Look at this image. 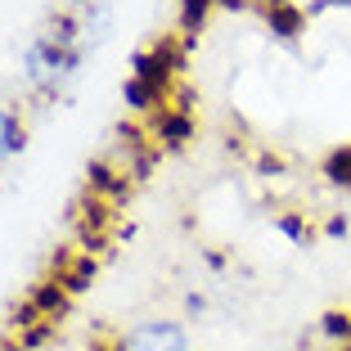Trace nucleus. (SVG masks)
Returning a JSON list of instances; mask_svg holds the SVG:
<instances>
[{"instance_id": "nucleus-13", "label": "nucleus", "mask_w": 351, "mask_h": 351, "mask_svg": "<svg viewBox=\"0 0 351 351\" xmlns=\"http://www.w3.org/2000/svg\"><path fill=\"white\" fill-rule=\"evenodd\" d=\"M275 230L289 239V243H298V248H306L311 239H315V230H311L306 212H284V217H275Z\"/></svg>"}, {"instance_id": "nucleus-17", "label": "nucleus", "mask_w": 351, "mask_h": 351, "mask_svg": "<svg viewBox=\"0 0 351 351\" xmlns=\"http://www.w3.org/2000/svg\"><path fill=\"white\" fill-rule=\"evenodd\" d=\"M36 320H45V315H41V311H36V302H32V298H23L19 306L10 311V329H14V333H23V329H27V324H36Z\"/></svg>"}, {"instance_id": "nucleus-15", "label": "nucleus", "mask_w": 351, "mask_h": 351, "mask_svg": "<svg viewBox=\"0 0 351 351\" xmlns=\"http://www.w3.org/2000/svg\"><path fill=\"white\" fill-rule=\"evenodd\" d=\"M59 324L63 320H36V324H27V329L19 333V351H41L45 342L59 333Z\"/></svg>"}, {"instance_id": "nucleus-19", "label": "nucleus", "mask_w": 351, "mask_h": 351, "mask_svg": "<svg viewBox=\"0 0 351 351\" xmlns=\"http://www.w3.org/2000/svg\"><path fill=\"white\" fill-rule=\"evenodd\" d=\"M329 10H351V0H311L306 19H320V14H329Z\"/></svg>"}, {"instance_id": "nucleus-6", "label": "nucleus", "mask_w": 351, "mask_h": 351, "mask_svg": "<svg viewBox=\"0 0 351 351\" xmlns=\"http://www.w3.org/2000/svg\"><path fill=\"white\" fill-rule=\"evenodd\" d=\"M50 275L77 298V293H86L95 284V275H99V257H90V252H82V248H77V252L63 248L59 257H54V270H50Z\"/></svg>"}, {"instance_id": "nucleus-7", "label": "nucleus", "mask_w": 351, "mask_h": 351, "mask_svg": "<svg viewBox=\"0 0 351 351\" xmlns=\"http://www.w3.org/2000/svg\"><path fill=\"white\" fill-rule=\"evenodd\" d=\"M122 99H126L131 113L149 117V113H158V108L171 104V90H162V86H154V82H140V77H126L122 82Z\"/></svg>"}, {"instance_id": "nucleus-23", "label": "nucleus", "mask_w": 351, "mask_h": 351, "mask_svg": "<svg viewBox=\"0 0 351 351\" xmlns=\"http://www.w3.org/2000/svg\"><path fill=\"white\" fill-rule=\"evenodd\" d=\"M73 5H77V14H82V10H86V5H90V0H73Z\"/></svg>"}, {"instance_id": "nucleus-16", "label": "nucleus", "mask_w": 351, "mask_h": 351, "mask_svg": "<svg viewBox=\"0 0 351 351\" xmlns=\"http://www.w3.org/2000/svg\"><path fill=\"white\" fill-rule=\"evenodd\" d=\"M320 333L329 342H338V347L351 342V311H324L320 315Z\"/></svg>"}, {"instance_id": "nucleus-1", "label": "nucleus", "mask_w": 351, "mask_h": 351, "mask_svg": "<svg viewBox=\"0 0 351 351\" xmlns=\"http://www.w3.org/2000/svg\"><path fill=\"white\" fill-rule=\"evenodd\" d=\"M82 59H86V45H59L45 32H36L23 45V77L41 99H59L63 86L82 73Z\"/></svg>"}, {"instance_id": "nucleus-5", "label": "nucleus", "mask_w": 351, "mask_h": 351, "mask_svg": "<svg viewBox=\"0 0 351 351\" xmlns=\"http://www.w3.org/2000/svg\"><path fill=\"white\" fill-rule=\"evenodd\" d=\"M257 14L275 41H298L306 32V5L298 0H257Z\"/></svg>"}, {"instance_id": "nucleus-12", "label": "nucleus", "mask_w": 351, "mask_h": 351, "mask_svg": "<svg viewBox=\"0 0 351 351\" xmlns=\"http://www.w3.org/2000/svg\"><path fill=\"white\" fill-rule=\"evenodd\" d=\"M45 36L59 45H82V14H54L50 23H45Z\"/></svg>"}, {"instance_id": "nucleus-22", "label": "nucleus", "mask_w": 351, "mask_h": 351, "mask_svg": "<svg viewBox=\"0 0 351 351\" xmlns=\"http://www.w3.org/2000/svg\"><path fill=\"white\" fill-rule=\"evenodd\" d=\"M324 234H333V239H347V217H329V221H324Z\"/></svg>"}, {"instance_id": "nucleus-3", "label": "nucleus", "mask_w": 351, "mask_h": 351, "mask_svg": "<svg viewBox=\"0 0 351 351\" xmlns=\"http://www.w3.org/2000/svg\"><path fill=\"white\" fill-rule=\"evenodd\" d=\"M126 351H189V333L176 320H145L122 333Z\"/></svg>"}, {"instance_id": "nucleus-14", "label": "nucleus", "mask_w": 351, "mask_h": 351, "mask_svg": "<svg viewBox=\"0 0 351 351\" xmlns=\"http://www.w3.org/2000/svg\"><path fill=\"white\" fill-rule=\"evenodd\" d=\"M324 180L351 189V145H338L329 158H324Z\"/></svg>"}, {"instance_id": "nucleus-10", "label": "nucleus", "mask_w": 351, "mask_h": 351, "mask_svg": "<svg viewBox=\"0 0 351 351\" xmlns=\"http://www.w3.org/2000/svg\"><path fill=\"white\" fill-rule=\"evenodd\" d=\"M23 145H27V122H23L14 108L0 104V167L10 162V158H19Z\"/></svg>"}, {"instance_id": "nucleus-11", "label": "nucleus", "mask_w": 351, "mask_h": 351, "mask_svg": "<svg viewBox=\"0 0 351 351\" xmlns=\"http://www.w3.org/2000/svg\"><path fill=\"white\" fill-rule=\"evenodd\" d=\"M212 10H217V0H180L176 5V23H180V36H203L207 19H212Z\"/></svg>"}, {"instance_id": "nucleus-9", "label": "nucleus", "mask_w": 351, "mask_h": 351, "mask_svg": "<svg viewBox=\"0 0 351 351\" xmlns=\"http://www.w3.org/2000/svg\"><path fill=\"white\" fill-rule=\"evenodd\" d=\"M108 32H113V10H108L104 0H90L82 10V45L95 50V45L108 41Z\"/></svg>"}, {"instance_id": "nucleus-8", "label": "nucleus", "mask_w": 351, "mask_h": 351, "mask_svg": "<svg viewBox=\"0 0 351 351\" xmlns=\"http://www.w3.org/2000/svg\"><path fill=\"white\" fill-rule=\"evenodd\" d=\"M27 298L36 302V311H41L45 320H63V315H68V306H73V293L63 289V284H59L54 275H45L41 284H32Z\"/></svg>"}, {"instance_id": "nucleus-18", "label": "nucleus", "mask_w": 351, "mask_h": 351, "mask_svg": "<svg viewBox=\"0 0 351 351\" xmlns=\"http://www.w3.org/2000/svg\"><path fill=\"white\" fill-rule=\"evenodd\" d=\"M252 162H257V176H284V171H289V162H284L279 154H270V149H257Z\"/></svg>"}, {"instance_id": "nucleus-21", "label": "nucleus", "mask_w": 351, "mask_h": 351, "mask_svg": "<svg viewBox=\"0 0 351 351\" xmlns=\"http://www.w3.org/2000/svg\"><path fill=\"white\" fill-rule=\"evenodd\" d=\"M185 315H189V320L207 315V298H203V293H189V298H185Z\"/></svg>"}, {"instance_id": "nucleus-4", "label": "nucleus", "mask_w": 351, "mask_h": 351, "mask_svg": "<svg viewBox=\"0 0 351 351\" xmlns=\"http://www.w3.org/2000/svg\"><path fill=\"white\" fill-rule=\"evenodd\" d=\"M86 189L99 198H108V203H126V198L135 194V180L126 176V167H117L113 158H90L86 162Z\"/></svg>"}, {"instance_id": "nucleus-20", "label": "nucleus", "mask_w": 351, "mask_h": 351, "mask_svg": "<svg viewBox=\"0 0 351 351\" xmlns=\"http://www.w3.org/2000/svg\"><path fill=\"white\" fill-rule=\"evenodd\" d=\"M86 351H126V342L117 338V333H104V338H95Z\"/></svg>"}, {"instance_id": "nucleus-2", "label": "nucleus", "mask_w": 351, "mask_h": 351, "mask_svg": "<svg viewBox=\"0 0 351 351\" xmlns=\"http://www.w3.org/2000/svg\"><path fill=\"white\" fill-rule=\"evenodd\" d=\"M149 135H154L158 145H162V154H176V149H185L189 140L198 135V117L194 108H176V104H167V108H158V113H149Z\"/></svg>"}]
</instances>
